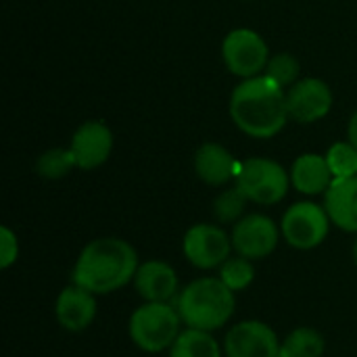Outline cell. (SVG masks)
I'll use <instances>...</instances> for the list:
<instances>
[{
	"label": "cell",
	"mask_w": 357,
	"mask_h": 357,
	"mask_svg": "<svg viewBox=\"0 0 357 357\" xmlns=\"http://www.w3.org/2000/svg\"><path fill=\"white\" fill-rule=\"evenodd\" d=\"M96 295L73 282L59 293L54 303L56 322L67 333H84L86 328H90L96 320Z\"/></svg>",
	"instance_id": "13"
},
{
	"label": "cell",
	"mask_w": 357,
	"mask_h": 357,
	"mask_svg": "<svg viewBox=\"0 0 357 357\" xmlns=\"http://www.w3.org/2000/svg\"><path fill=\"white\" fill-rule=\"evenodd\" d=\"M331 224L333 222L324 205L314 201H299L284 211L280 220V232L289 247L297 251H312L326 241Z\"/></svg>",
	"instance_id": "6"
},
{
	"label": "cell",
	"mask_w": 357,
	"mask_h": 357,
	"mask_svg": "<svg viewBox=\"0 0 357 357\" xmlns=\"http://www.w3.org/2000/svg\"><path fill=\"white\" fill-rule=\"evenodd\" d=\"M270 56L272 54L268 42L255 29L249 27H236L228 31L222 42L224 65L232 75L241 79L264 75Z\"/></svg>",
	"instance_id": "7"
},
{
	"label": "cell",
	"mask_w": 357,
	"mask_h": 357,
	"mask_svg": "<svg viewBox=\"0 0 357 357\" xmlns=\"http://www.w3.org/2000/svg\"><path fill=\"white\" fill-rule=\"evenodd\" d=\"M324 209L339 230L357 234V176L333 180L324 192Z\"/></svg>",
	"instance_id": "16"
},
{
	"label": "cell",
	"mask_w": 357,
	"mask_h": 357,
	"mask_svg": "<svg viewBox=\"0 0 357 357\" xmlns=\"http://www.w3.org/2000/svg\"><path fill=\"white\" fill-rule=\"evenodd\" d=\"M69 151L75 159V167L84 172H92L107 163L113 151V132L102 121H86L82 123L69 144Z\"/></svg>",
	"instance_id": "12"
},
{
	"label": "cell",
	"mask_w": 357,
	"mask_h": 357,
	"mask_svg": "<svg viewBox=\"0 0 357 357\" xmlns=\"http://www.w3.org/2000/svg\"><path fill=\"white\" fill-rule=\"evenodd\" d=\"M136 293L151 303H172L180 295V280L176 270L161 259H149L138 266L134 276Z\"/></svg>",
	"instance_id": "14"
},
{
	"label": "cell",
	"mask_w": 357,
	"mask_h": 357,
	"mask_svg": "<svg viewBox=\"0 0 357 357\" xmlns=\"http://www.w3.org/2000/svg\"><path fill=\"white\" fill-rule=\"evenodd\" d=\"M182 318L176 303H151L144 301L136 307L128 322L130 341L144 354L169 351L178 335L182 333Z\"/></svg>",
	"instance_id": "4"
},
{
	"label": "cell",
	"mask_w": 357,
	"mask_h": 357,
	"mask_svg": "<svg viewBox=\"0 0 357 357\" xmlns=\"http://www.w3.org/2000/svg\"><path fill=\"white\" fill-rule=\"evenodd\" d=\"M234 184L257 205H278L291 188V174L274 159L251 157L241 163Z\"/></svg>",
	"instance_id": "5"
},
{
	"label": "cell",
	"mask_w": 357,
	"mask_h": 357,
	"mask_svg": "<svg viewBox=\"0 0 357 357\" xmlns=\"http://www.w3.org/2000/svg\"><path fill=\"white\" fill-rule=\"evenodd\" d=\"M234 295L220 276H201L180 291L176 307L186 328L215 333L232 320L236 310Z\"/></svg>",
	"instance_id": "3"
},
{
	"label": "cell",
	"mask_w": 357,
	"mask_h": 357,
	"mask_svg": "<svg viewBox=\"0 0 357 357\" xmlns=\"http://www.w3.org/2000/svg\"><path fill=\"white\" fill-rule=\"evenodd\" d=\"M71 169H75V159L69 149H61V146L44 151L36 161V172L44 180H61Z\"/></svg>",
	"instance_id": "21"
},
{
	"label": "cell",
	"mask_w": 357,
	"mask_h": 357,
	"mask_svg": "<svg viewBox=\"0 0 357 357\" xmlns=\"http://www.w3.org/2000/svg\"><path fill=\"white\" fill-rule=\"evenodd\" d=\"M326 341L312 326H297L280 343V357H322Z\"/></svg>",
	"instance_id": "19"
},
{
	"label": "cell",
	"mask_w": 357,
	"mask_h": 357,
	"mask_svg": "<svg viewBox=\"0 0 357 357\" xmlns=\"http://www.w3.org/2000/svg\"><path fill=\"white\" fill-rule=\"evenodd\" d=\"M247 203V195L234 184L232 188L222 190L213 199V215L220 224H236L241 218H245Z\"/></svg>",
	"instance_id": "20"
},
{
	"label": "cell",
	"mask_w": 357,
	"mask_h": 357,
	"mask_svg": "<svg viewBox=\"0 0 357 357\" xmlns=\"http://www.w3.org/2000/svg\"><path fill=\"white\" fill-rule=\"evenodd\" d=\"M333 105V90L320 77H301L287 90V111L297 123H316L324 119Z\"/></svg>",
	"instance_id": "11"
},
{
	"label": "cell",
	"mask_w": 357,
	"mask_h": 357,
	"mask_svg": "<svg viewBox=\"0 0 357 357\" xmlns=\"http://www.w3.org/2000/svg\"><path fill=\"white\" fill-rule=\"evenodd\" d=\"M136 249L117 236L90 241L77 255L71 282L98 295H111L134 282L138 270Z\"/></svg>",
	"instance_id": "1"
},
{
	"label": "cell",
	"mask_w": 357,
	"mask_h": 357,
	"mask_svg": "<svg viewBox=\"0 0 357 357\" xmlns=\"http://www.w3.org/2000/svg\"><path fill=\"white\" fill-rule=\"evenodd\" d=\"M19 257V238L8 226H0V268L8 270Z\"/></svg>",
	"instance_id": "25"
},
{
	"label": "cell",
	"mask_w": 357,
	"mask_h": 357,
	"mask_svg": "<svg viewBox=\"0 0 357 357\" xmlns=\"http://www.w3.org/2000/svg\"><path fill=\"white\" fill-rule=\"evenodd\" d=\"M289 174H291V186L305 197L324 195L335 180L326 157L316 153H305L297 157Z\"/></svg>",
	"instance_id": "17"
},
{
	"label": "cell",
	"mask_w": 357,
	"mask_h": 357,
	"mask_svg": "<svg viewBox=\"0 0 357 357\" xmlns=\"http://www.w3.org/2000/svg\"><path fill=\"white\" fill-rule=\"evenodd\" d=\"M324 157L328 161V167H331L335 180L357 176V149L349 140L335 142Z\"/></svg>",
	"instance_id": "24"
},
{
	"label": "cell",
	"mask_w": 357,
	"mask_h": 357,
	"mask_svg": "<svg viewBox=\"0 0 357 357\" xmlns=\"http://www.w3.org/2000/svg\"><path fill=\"white\" fill-rule=\"evenodd\" d=\"M280 226H276V222L264 213H249L241 218L230 232L234 253L251 261L272 255L280 243Z\"/></svg>",
	"instance_id": "9"
},
{
	"label": "cell",
	"mask_w": 357,
	"mask_h": 357,
	"mask_svg": "<svg viewBox=\"0 0 357 357\" xmlns=\"http://www.w3.org/2000/svg\"><path fill=\"white\" fill-rule=\"evenodd\" d=\"M232 251L230 234L215 224H195L182 238V253L197 270H220Z\"/></svg>",
	"instance_id": "8"
},
{
	"label": "cell",
	"mask_w": 357,
	"mask_h": 357,
	"mask_svg": "<svg viewBox=\"0 0 357 357\" xmlns=\"http://www.w3.org/2000/svg\"><path fill=\"white\" fill-rule=\"evenodd\" d=\"M195 174L201 182L209 186H226L232 180H236L241 163L234 159V155L218 144V142H205L195 153Z\"/></svg>",
	"instance_id": "15"
},
{
	"label": "cell",
	"mask_w": 357,
	"mask_h": 357,
	"mask_svg": "<svg viewBox=\"0 0 357 357\" xmlns=\"http://www.w3.org/2000/svg\"><path fill=\"white\" fill-rule=\"evenodd\" d=\"M280 339L276 331L261 320H243L224 337L226 357H280Z\"/></svg>",
	"instance_id": "10"
},
{
	"label": "cell",
	"mask_w": 357,
	"mask_h": 357,
	"mask_svg": "<svg viewBox=\"0 0 357 357\" xmlns=\"http://www.w3.org/2000/svg\"><path fill=\"white\" fill-rule=\"evenodd\" d=\"M218 276H220V280L232 293H241V291H245L253 282L255 268H253V261L251 259H245V257L236 255V257H228L222 264V268L218 270Z\"/></svg>",
	"instance_id": "22"
},
{
	"label": "cell",
	"mask_w": 357,
	"mask_h": 357,
	"mask_svg": "<svg viewBox=\"0 0 357 357\" xmlns=\"http://www.w3.org/2000/svg\"><path fill=\"white\" fill-rule=\"evenodd\" d=\"M224 347L215 341L213 333L197 331V328H184L174 345L169 347L167 357H222Z\"/></svg>",
	"instance_id": "18"
},
{
	"label": "cell",
	"mask_w": 357,
	"mask_h": 357,
	"mask_svg": "<svg viewBox=\"0 0 357 357\" xmlns=\"http://www.w3.org/2000/svg\"><path fill=\"white\" fill-rule=\"evenodd\" d=\"M264 75H268L274 84H278L280 88L289 90L295 82H299L301 77V63L295 54L291 52H278L272 54L268 61V67L264 71Z\"/></svg>",
	"instance_id": "23"
},
{
	"label": "cell",
	"mask_w": 357,
	"mask_h": 357,
	"mask_svg": "<svg viewBox=\"0 0 357 357\" xmlns=\"http://www.w3.org/2000/svg\"><path fill=\"white\" fill-rule=\"evenodd\" d=\"M351 255H354V261H356V268H357V238H356V243H354V251H351Z\"/></svg>",
	"instance_id": "27"
},
{
	"label": "cell",
	"mask_w": 357,
	"mask_h": 357,
	"mask_svg": "<svg viewBox=\"0 0 357 357\" xmlns=\"http://www.w3.org/2000/svg\"><path fill=\"white\" fill-rule=\"evenodd\" d=\"M347 140L357 149V111L351 115V119L347 123Z\"/></svg>",
	"instance_id": "26"
},
{
	"label": "cell",
	"mask_w": 357,
	"mask_h": 357,
	"mask_svg": "<svg viewBox=\"0 0 357 357\" xmlns=\"http://www.w3.org/2000/svg\"><path fill=\"white\" fill-rule=\"evenodd\" d=\"M230 117L234 126L257 140H268L280 134L287 126V90L274 84L268 75L243 79L230 94Z\"/></svg>",
	"instance_id": "2"
}]
</instances>
